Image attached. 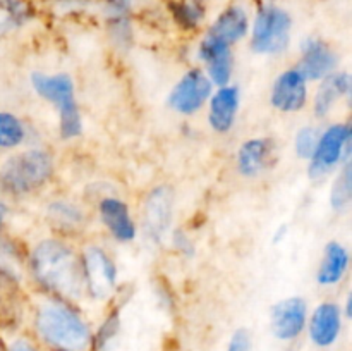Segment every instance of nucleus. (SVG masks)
<instances>
[{"mask_svg":"<svg viewBox=\"0 0 352 351\" xmlns=\"http://www.w3.org/2000/svg\"><path fill=\"white\" fill-rule=\"evenodd\" d=\"M248 33H250V17L239 6L227 7L208 30V34L226 41L230 47L243 40Z\"/></svg>","mask_w":352,"mask_h":351,"instance_id":"20","label":"nucleus"},{"mask_svg":"<svg viewBox=\"0 0 352 351\" xmlns=\"http://www.w3.org/2000/svg\"><path fill=\"white\" fill-rule=\"evenodd\" d=\"M352 200V165L351 160L344 162L337 172L330 188V206L336 212H344Z\"/></svg>","mask_w":352,"mask_h":351,"instance_id":"23","label":"nucleus"},{"mask_svg":"<svg viewBox=\"0 0 352 351\" xmlns=\"http://www.w3.org/2000/svg\"><path fill=\"white\" fill-rule=\"evenodd\" d=\"M6 213H7V206L0 202V233H2L3 227V220H6Z\"/></svg>","mask_w":352,"mask_h":351,"instance_id":"32","label":"nucleus"},{"mask_svg":"<svg viewBox=\"0 0 352 351\" xmlns=\"http://www.w3.org/2000/svg\"><path fill=\"white\" fill-rule=\"evenodd\" d=\"M213 93V85L199 67L189 69L181 76L168 93L167 103L174 112L181 116H195L208 103Z\"/></svg>","mask_w":352,"mask_h":351,"instance_id":"8","label":"nucleus"},{"mask_svg":"<svg viewBox=\"0 0 352 351\" xmlns=\"http://www.w3.org/2000/svg\"><path fill=\"white\" fill-rule=\"evenodd\" d=\"M172 17L184 31H195L205 21V7L199 0H172L168 3Z\"/></svg>","mask_w":352,"mask_h":351,"instance_id":"21","label":"nucleus"},{"mask_svg":"<svg viewBox=\"0 0 352 351\" xmlns=\"http://www.w3.org/2000/svg\"><path fill=\"white\" fill-rule=\"evenodd\" d=\"M33 282L45 296L74 303L86 298L81 253L62 237L38 241L28 258Z\"/></svg>","mask_w":352,"mask_h":351,"instance_id":"1","label":"nucleus"},{"mask_svg":"<svg viewBox=\"0 0 352 351\" xmlns=\"http://www.w3.org/2000/svg\"><path fill=\"white\" fill-rule=\"evenodd\" d=\"M226 351H253V336L246 327H239L229 337Z\"/></svg>","mask_w":352,"mask_h":351,"instance_id":"28","label":"nucleus"},{"mask_svg":"<svg viewBox=\"0 0 352 351\" xmlns=\"http://www.w3.org/2000/svg\"><path fill=\"white\" fill-rule=\"evenodd\" d=\"M349 250L340 241H330L325 244L322 262L316 270V282L323 288H333L340 284L349 270Z\"/></svg>","mask_w":352,"mask_h":351,"instance_id":"19","label":"nucleus"},{"mask_svg":"<svg viewBox=\"0 0 352 351\" xmlns=\"http://www.w3.org/2000/svg\"><path fill=\"white\" fill-rule=\"evenodd\" d=\"M275 160V143L270 138H251L237 150V172L243 178L253 179L263 174Z\"/></svg>","mask_w":352,"mask_h":351,"instance_id":"17","label":"nucleus"},{"mask_svg":"<svg viewBox=\"0 0 352 351\" xmlns=\"http://www.w3.org/2000/svg\"><path fill=\"white\" fill-rule=\"evenodd\" d=\"M174 217V191L168 186H157L148 193L143 206L144 236L153 243H162L170 233Z\"/></svg>","mask_w":352,"mask_h":351,"instance_id":"10","label":"nucleus"},{"mask_svg":"<svg viewBox=\"0 0 352 351\" xmlns=\"http://www.w3.org/2000/svg\"><path fill=\"white\" fill-rule=\"evenodd\" d=\"M337 65H339V57L327 41L309 36L301 43V58L296 67L308 83L322 81L323 78L337 71Z\"/></svg>","mask_w":352,"mask_h":351,"instance_id":"14","label":"nucleus"},{"mask_svg":"<svg viewBox=\"0 0 352 351\" xmlns=\"http://www.w3.org/2000/svg\"><path fill=\"white\" fill-rule=\"evenodd\" d=\"M98 215L110 236L120 243L136 240L138 227L131 215L129 205L119 196H103L98 203Z\"/></svg>","mask_w":352,"mask_h":351,"instance_id":"15","label":"nucleus"},{"mask_svg":"<svg viewBox=\"0 0 352 351\" xmlns=\"http://www.w3.org/2000/svg\"><path fill=\"white\" fill-rule=\"evenodd\" d=\"M340 308H342L344 319H351V315H352V295L351 292L347 295V298H346V305L340 306Z\"/></svg>","mask_w":352,"mask_h":351,"instance_id":"31","label":"nucleus"},{"mask_svg":"<svg viewBox=\"0 0 352 351\" xmlns=\"http://www.w3.org/2000/svg\"><path fill=\"white\" fill-rule=\"evenodd\" d=\"M292 19L277 6H263L251 28V48L260 55H280L291 43Z\"/></svg>","mask_w":352,"mask_h":351,"instance_id":"5","label":"nucleus"},{"mask_svg":"<svg viewBox=\"0 0 352 351\" xmlns=\"http://www.w3.org/2000/svg\"><path fill=\"white\" fill-rule=\"evenodd\" d=\"M344 313L339 303L322 301L313 308L306 323V336L318 350H329L339 343L344 330Z\"/></svg>","mask_w":352,"mask_h":351,"instance_id":"11","label":"nucleus"},{"mask_svg":"<svg viewBox=\"0 0 352 351\" xmlns=\"http://www.w3.org/2000/svg\"><path fill=\"white\" fill-rule=\"evenodd\" d=\"M81 267L85 277L86 298L95 301H109L117 291V272L116 262L98 244H88L81 251Z\"/></svg>","mask_w":352,"mask_h":351,"instance_id":"7","label":"nucleus"},{"mask_svg":"<svg viewBox=\"0 0 352 351\" xmlns=\"http://www.w3.org/2000/svg\"><path fill=\"white\" fill-rule=\"evenodd\" d=\"M93 329L78 305L43 296L31 313L30 336L43 351H93Z\"/></svg>","mask_w":352,"mask_h":351,"instance_id":"2","label":"nucleus"},{"mask_svg":"<svg viewBox=\"0 0 352 351\" xmlns=\"http://www.w3.org/2000/svg\"><path fill=\"white\" fill-rule=\"evenodd\" d=\"M3 343L7 351H43L30 334H12Z\"/></svg>","mask_w":352,"mask_h":351,"instance_id":"29","label":"nucleus"},{"mask_svg":"<svg viewBox=\"0 0 352 351\" xmlns=\"http://www.w3.org/2000/svg\"><path fill=\"white\" fill-rule=\"evenodd\" d=\"M174 351H179V350H174Z\"/></svg>","mask_w":352,"mask_h":351,"instance_id":"34","label":"nucleus"},{"mask_svg":"<svg viewBox=\"0 0 352 351\" xmlns=\"http://www.w3.org/2000/svg\"><path fill=\"white\" fill-rule=\"evenodd\" d=\"M309 98L308 81L298 67H289L275 78L270 92V103L282 114L301 112Z\"/></svg>","mask_w":352,"mask_h":351,"instance_id":"12","label":"nucleus"},{"mask_svg":"<svg viewBox=\"0 0 352 351\" xmlns=\"http://www.w3.org/2000/svg\"><path fill=\"white\" fill-rule=\"evenodd\" d=\"M31 88L40 98L52 103L58 117V134L64 141L76 140L82 134V117L76 100L74 81L65 72L31 74Z\"/></svg>","mask_w":352,"mask_h":351,"instance_id":"4","label":"nucleus"},{"mask_svg":"<svg viewBox=\"0 0 352 351\" xmlns=\"http://www.w3.org/2000/svg\"><path fill=\"white\" fill-rule=\"evenodd\" d=\"M48 215L50 220L60 231H76L85 222V213L72 202L65 200H55L48 205Z\"/></svg>","mask_w":352,"mask_h":351,"instance_id":"22","label":"nucleus"},{"mask_svg":"<svg viewBox=\"0 0 352 351\" xmlns=\"http://www.w3.org/2000/svg\"><path fill=\"white\" fill-rule=\"evenodd\" d=\"M120 332V308H113L96 329H93V351H110Z\"/></svg>","mask_w":352,"mask_h":351,"instance_id":"25","label":"nucleus"},{"mask_svg":"<svg viewBox=\"0 0 352 351\" xmlns=\"http://www.w3.org/2000/svg\"><path fill=\"white\" fill-rule=\"evenodd\" d=\"M198 58L205 64L203 71L213 86L219 88L230 85L234 71V54L230 45L206 33L198 47Z\"/></svg>","mask_w":352,"mask_h":351,"instance_id":"13","label":"nucleus"},{"mask_svg":"<svg viewBox=\"0 0 352 351\" xmlns=\"http://www.w3.org/2000/svg\"><path fill=\"white\" fill-rule=\"evenodd\" d=\"M26 140V126L12 112L0 110V150H12Z\"/></svg>","mask_w":352,"mask_h":351,"instance_id":"24","label":"nucleus"},{"mask_svg":"<svg viewBox=\"0 0 352 351\" xmlns=\"http://www.w3.org/2000/svg\"><path fill=\"white\" fill-rule=\"evenodd\" d=\"M322 131L315 126L299 127L294 136V151L301 160H309L315 153V148L318 145V138Z\"/></svg>","mask_w":352,"mask_h":351,"instance_id":"26","label":"nucleus"},{"mask_svg":"<svg viewBox=\"0 0 352 351\" xmlns=\"http://www.w3.org/2000/svg\"><path fill=\"white\" fill-rule=\"evenodd\" d=\"M0 10L12 26H21L33 17V7L28 0H0Z\"/></svg>","mask_w":352,"mask_h":351,"instance_id":"27","label":"nucleus"},{"mask_svg":"<svg viewBox=\"0 0 352 351\" xmlns=\"http://www.w3.org/2000/svg\"><path fill=\"white\" fill-rule=\"evenodd\" d=\"M172 244H174L175 250L181 255H184V257H192V255H195V244H192L188 233H184L182 229H175L174 233H172Z\"/></svg>","mask_w":352,"mask_h":351,"instance_id":"30","label":"nucleus"},{"mask_svg":"<svg viewBox=\"0 0 352 351\" xmlns=\"http://www.w3.org/2000/svg\"><path fill=\"white\" fill-rule=\"evenodd\" d=\"M0 351H7V350H6V343H3V339H0Z\"/></svg>","mask_w":352,"mask_h":351,"instance_id":"33","label":"nucleus"},{"mask_svg":"<svg viewBox=\"0 0 352 351\" xmlns=\"http://www.w3.org/2000/svg\"><path fill=\"white\" fill-rule=\"evenodd\" d=\"M318 83L320 85L313 98V112L318 119H325L340 100L351 95L352 78L349 72L336 71Z\"/></svg>","mask_w":352,"mask_h":351,"instance_id":"18","label":"nucleus"},{"mask_svg":"<svg viewBox=\"0 0 352 351\" xmlns=\"http://www.w3.org/2000/svg\"><path fill=\"white\" fill-rule=\"evenodd\" d=\"M309 308L301 296H289L270 308V332L280 343H294L306 332Z\"/></svg>","mask_w":352,"mask_h":351,"instance_id":"9","label":"nucleus"},{"mask_svg":"<svg viewBox=\"0 0 352 351\" xmlns=\"http://www.w3.org/2000/svg\"><path fill=\"white\" fill-rule=\"evenodd\" d=\"M55 171L54 155L43 148H28L10 155L0 167V191L26 196L43 188Z\"/></svg>","mask_w":352,"mask_h":351,"instance_id":"3","label":"nucleus"},{"mask_svg":"<svg viewBox=\"0 0 352 351\" xmlns=\"http://www.w3.org/2000/svg\"><path fill=\"white\" fill-rule=\"evenodd\" d=\"M241 105L237 86H219L208 100V124L215 133L226 134L234 127Z\"/></svg>","mask_w":352,"mask_h":351,"instance_id":"16","label":"nucleus"},{"mask_svg":"<svg viewBox=\"0 0 352 351\" xmlns=\"http://www.w3.org/2000/svg\"><path fill=\"white\" fill-rule=\"evenodd\" d=\"M352 129L351 124L336 123L330 124L325 131L320 133L318 145L308 164V174L311 179H322L336 171L344 162L351 160Z\"/></svg>","mask_w":352,"mask_h":351,"instance_id":"6","label":"nucleus"}]
</instances>
